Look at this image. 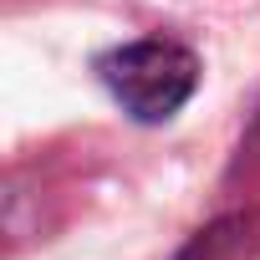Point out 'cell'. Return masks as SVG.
<instances>
[{"label":"cell","mask_w":260,"mask_h":260,"mask_svg":"<svg viewBox=\"0 0 260 260\" xmlns=\"http://www.w3.org/2000/svg\"><path fill=\"white\" fill-rule=\"evenodd\" d=\"M97 72H102L112 102L133 122H169L199 92V56H194V46H184L174 36H143V41L112 46L97 61Z\"/></svg>","instance_id":"6da1fadb"},{"label":"cell","mask_w":260,"mask_h":260,"mask_svg":"<svg viewBox=\"0 0 260 260\" xmlns=\"http://www.w3.org/2000/svg\"><path fill=\"white\" fill-rule=\"evenodd\" d=\"M255 230H260L255 214H224V219L204 224V230H199V235H194L174 260H245L250 245L260 240Z\"/></svg>","instance_id":"7a4b0ae2"}]
</instances>
